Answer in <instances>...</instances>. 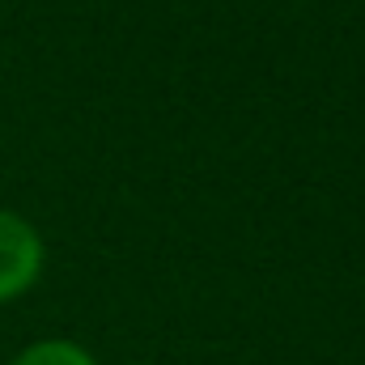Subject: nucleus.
I'll use <instances>...</instances> for the list:
<instances>
[{"label":"nucleus","mask_w":365,"mask_h":365,"mask_svg":"<svg viewBox=\"0 0 365 365\" xmlns=\"http://www.w3.org/2000/svg\"><path fill=\"white\" fill-rule=\"evenodd\" d=\"M128 365H145V361H128Z\"/></svg>","instance_id":"nucleus-3"},{"label":"nucleus","mask_w":365,"mask_h":365,"mask_svg":"<svg viewBox=\"0 0 365 365\" xmlns=\"http://www.w3.org/2000/svg\"><path fill=\"white\" fill-rule=\"evenodd\" d=\"M47 268V242L13 208H0V306L26 297Z\"/></svg>","instance_id":"nucleus-1"},{"label":"nucleus","mask_w":365,"mask_h":365,"mask_svg":"<svg viewBox=\"0 0 365 365\" xmlns=\"http://www.w3.org/2000/svg\"><path fill=\"white\" fill-rule=\"evenodd\" d=\"M9 365H98V357L68 336H47V340L26 344Z\"/></svg>","instance_id":"nucleus-2"}]
</instances>
